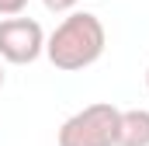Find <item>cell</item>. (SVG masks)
Instances as JSON below:
<instances>
[{
	"mask_svg": "<svg viewBox=\"0 0 149 146\" xmlns=\"http://www.w3.org/2000/svg\"><path fill=\"white\" fill-rule=\"evenodd\" d=\"M104 45H108V32L101 18L90 11H70L56 25V32L45 35V56L56 70L76 73L94 66L104 56Z\"/></svg>",
	"mask_w": 149,
	"mask_h": 146,
	"instance_id": "6da1fadb",
	"label": "cell"
},
{
	"mask_svg": "<svg viewBox=\"0 0 149 146\" xmlns=\"http://www.w3.org/2000/svg\"><path fill=\"white\" fill-rule=\"evenodd\" d=\"M118 115H121V108H114L108 101L87 105L59 125L56 143L59 146H118Z\"/></svg>",
	"mask_w": 149,
	"mask_h": 146,
	"instance_id": "7a4b0ae2",
	"label": "cell"
},
{
	"mask_svg": "<svg viewBox=\"0 0 149 146\" xmlns=\"http://www.w3.org/2000/svg\"><path fill=\"white\" fill-rule=\"evenodd\" d=\"M0 91H3V66H0Z\"/></svg>",
	"mask_w": 149,
	"mask_h": 146,
	"instance_id": "52a82bcc",
	"label": "cell"
},
{
	"mask_svg": "<svg viewBox=\"0 0 149 146\" xmlns=\"http://www.w3.org/2000/svg\"><path fill=\"white\" fill-rule=\"evenodd\" d=\"M146 91H149V66H146Z\"/></svg>",
	"mask_w": 149,
	"mask_h": 146,
	"instance_id": "ba28073f",
	"label": "cell"
},
{
	"mask_svg": "<svg viewBox=\"0 0 149 146\" xmlns=\"http://www.w3.org/2000/svg\"><path fill=\"white\" fill-rule=\"evenodd\" d=\"M118 146H149V108H128L118 115Z\"/></svg>",
	"mask_w": 149,
	"mask_h": 146,
	"instance_id": "277c9868",
	"label": "cell"
},
{
	"mask_svg": "<svg viewBox=\"0 0 149 146\" xmlns=\"http://www.w3.org/2000/svg\"><path fill=\"white\" fill-rule=\"evenodd\" d=\"M42 4H45V11H52V14H70V11H76L80 0H42Z\"/></svg>",
	"mask_w": 149,
	"mask_h": 146,
	"instance_id": "8992f818",
	"label": "cell"
},
{
	"mask_svg": "<svg viewBox=\"0 0 149 146\" xmlns=\"http://www.w3.org/2000/svg\"><path fill=\"white\" fill-rule=\"evenodd\" d=\"M42 52H45V28L35 18L14 14L0 21V59L24 66V63H35Z\"/></svg>",
	"mask_w": 149,
	"mask_h": 146,
	"instance_id": "3957f363",
	"label": "cell"
},
{
	"mask_svg": "<svg viewBox=\"0 0 149 146\" xmlns=\"http://www.w3.org/2000/svg\"><path fill=\"white\" fill-rule=\"evenodd\" d=\"M28 0H0V18H14V14H24Z\"/></svg>",
	"mask_w": 149,
	"mask_h": 146,
	"instance_id": "5b68a950",
	"label": "cell"
}]
</instances>
